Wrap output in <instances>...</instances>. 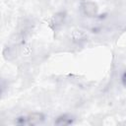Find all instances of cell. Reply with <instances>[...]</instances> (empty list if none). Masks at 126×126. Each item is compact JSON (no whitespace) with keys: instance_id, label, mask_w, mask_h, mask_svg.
<instances>
[{"instance_id":"cell-1","label":"cell","mask_w":126,"mask_h":126,"mask_svg":"<svg viewBox=\"0 0 126 126\" xmlns=\"http://www.w3.org/2000/svg\"><path fill=\"white\" fill-rule=\"evenodd\" d=\"M28 119H29L30 123H32V124H35V123H38V122L40 121V119H41V115L38 114V113H34V114H32Z\"/></svg>"}]
</instances>
